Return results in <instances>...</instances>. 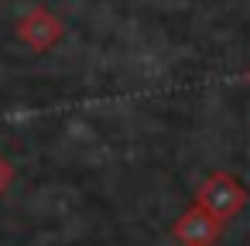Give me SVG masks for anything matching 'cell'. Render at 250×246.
<instances>
[{
	"label": "cell",
	"instance_id": "5",
	"mask_svg": "<svg viewBox=\"0 0 250 246\" xmlns=\"http://www.w3.org/2000/svg\"><path fill=\"white\" fill-rule=\"evenodd\" d=\"M247 82H250V76H247Z\"/></svg>",
	"mask_w": 250,
	"mask_h": 246
},
{
	"label": "cell",
	"instance_id": "4",
	"mask_svg": "<svg viewBox=\"0 0 250 246\" xmlns=\"http://www.w3.org/2000/svg\"><path fill=\"white\" fill-rule=\"evenodd\" d=\"M14 174H18V171H14V164H11V161H7L4 154H0V195H4V191L11 188V181H14Z\"/></svg>",
	"mask_w": 250,
	"mask_h": 246
},
{
	"label": "cell",
	"instance_id": "1",
	"mask_svg": "<svg viewBox=\"0 0 250 246\" xmlns=\"http://www.w3.org/2000/svg\"><path fill=\"white\" fill-rule=\"evenodd\" d=\"M195 202H199L202 208H209L219 222H229V219H236L240 208L247 205V188L240 185L236 174H229V171H212V174L199 185Z\"/></svg>",
	"mask_w": 250,
	"mask_h": 246
},
{
	"label": "cell",
	"instance_id": "2",
	"mask_svg": "<svg viewBox=\"0 0 250 246\" xmlns=\"http://www.w3.org/2000/svg\"><path fill=\"white\" fill-rule=\"evenodd\" d=\"M223 226L209 208H202L199 202H192L175 222H171V236L182 246H216V239L223 236Z\"/></svg>",
	"mask_w": 250,
	"mask_h": 246
},
{
	"label": "cell",
	"instance_id": "3",
	"mask_svg": "<svg viewBox=\"0 0 250 246\" xmlns=\"http://www.w3.org/2000/svg\"><path fill=\"white\" fill-rule=\"evenodd\" d=\"M62 31H65V24L48 11V7H31L21 21H18V38L31 48V52H48L59 38H62Z\"/></svg>",
	"mask_w": 250,
	"mask_h": 246
}]
</instances>
